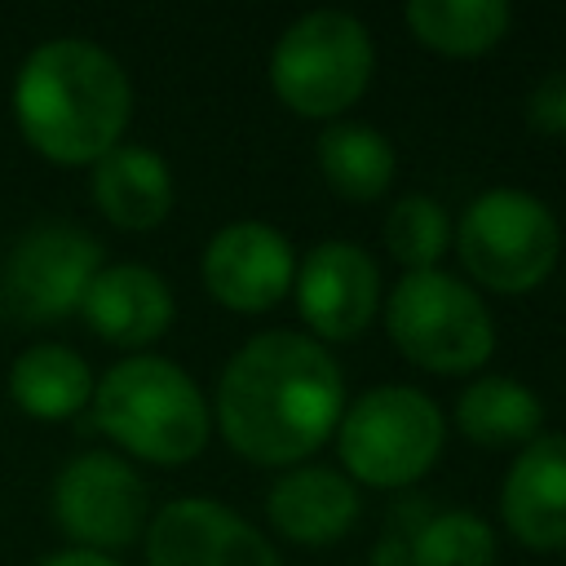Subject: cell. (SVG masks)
Here are the masks:
<instances>
[{"label":"cell","instance_id":"cell-23","mask_svg":"<svg viewBox=\"0 0 566 566\" xmlns=\"http://www.w3.org/2000/svg\"><path fill=\"white\" fill-rule=\"evenodd\" d=\"M526 124L544 137H566V66L544 71L526 93Z\"/></svg>","mask_w":566,"mask_h":566},{"label":"cell","instance_id":"cell-12","mask_svg":"<svg viewBox=\"0 0 566 566\" xmlns=\"http://www.w3.org/2000/svg\"><path fill=\"white\" fill-rule=\"evenodd\" d=\"M296 310L323 340H354L380 310V270L349 239H323L305 252L296 279Z\"/></svg>","mask_w":566,"mask_h":566},{"label":"cell","instance_id":"cell-15","mask_svg":"<svg viewBox=\"0 0 566 566\" xmlns=\"http://www.w3.org/2000/svg\"><path fill=\"white\" fill-rule=\"evenodd\" d=\"M265 513L283 539L336 544L358 517V486L327 464H296L270 486Z\"/></svg>","mask_w":566,"mask_h":566},{"label":"cell","instance_id":"cell-1","mask_svg":"<svg viewBox=\"0 0 566 566\" xmlns=\"http://www.w3.org/2000/svg\"><path fill=\"white\" fill-rule=\"evenodd\" d=\"M345 376L336 358L301 332H256L217 380V429L252 464H296L340 424Z\"/></svg>","mask_w":566,"mask_h":566},{"label":"cell","instance_id":"cell-18","mask_svg":"<svg viewBox=\"0 0 566 566\" xmlns=\"http://www.w3.org/2000/svg\"><path fill=\"white\" fill-rule=\"evenodd\" d=\"M394 142L358 119H336L318 133V172L345 199H380L394 181Z\"/></svg>","mask_w":566,"mask_h":566},{"label":"cell","instance_id":"cell-17","mask_svg":"<svg viewBox=\"0 0 566 566\" xmlns=\"http://www.w3.org/2000/svg\"><path fill=\"white\" fill-rule=\"evenodd\" d=\"M93 367L71 345H31L9 367V398L31 420H71L93 402Z\"/></svg>","mask_w":566,"mask_h":566},{"label":"cell","instance_id":"cell-14","mask_svg":"<svg viewBox=\"0 0 566 566\" xmlns=\"http://www.w3.org/2000/svg\"><path fill=\"white\" fill-rule=\"evenodd\" d=\"M84 323L119 345V349H142L150 340H159L177 314L172 287L159 270L137 265V261H119V265H102L80 301Z\"/></svg>","mask_w":566,"mask_h":566},{"label":"cell","instance_id":"cell-19","mask_svg":"<svg viewBox=\"0 0 566 566\" xmlns=\"http://www.w3.org/2000/svg\"><path fill=\"white\" fill-rule=\"evenodd\" d=\"M402 18L424 49L447 57H478L509 35L513 9L504 0H411Z\"/></svg>","mask_w":566,"mask_h":566},{"label":"cell","instance_id":"cell-13","mask_svg":"<svg viewBox=\"0 0 566 566\" xmlns=\"http://www.w3.org/2000/svg\"><path fill=\"white\" fill-rule=\"evenodd\" d=\"M504 526L526 548H566V433L531 438L504 473Z\"/></svg>","mask_w":566,"mask_h":566},{"label":"cell","instance_id":"cell-4","mask_svg":"<svg viewBox=\"0 0 566 566\" xmlns=\"http://www.w3.org/2000/svg\"><path fill=\"white\" fill-rule=\"evenodd\" d=\"M371 66V35L354 13L310 9L274 40L270 88L287 111L305 119H336L363 97Z\"/></svg>","mask_w":566,"mask_h":566},{"label":"cell","instance_id":"cell-2","mask_svg":"<svg viewBox=\"0 0 566 566\" xmlns=\"http://www.w3.org/2000/svg\"><path fill=\"white\" fill-rule=\"evenodd\" d=\"M133 84L119 57L84 35L35 44L13 75V124L53 164H97L124 142Z\"/></svg>","mask_w":566,"mask_h":566},{"label":"cell","instance_id":"cell-6","mask_svg":"<svg viewBox=\"0 0 566 566\" xmlns=\"http://www.w3.org/2000/svg\"><path fill=\"white\" fill-rule=\"evenodd\" d=\"M385 327L407 363L438 376L473 371L495 349V323L486 301L438 265L407 270L394 283L385 305Z\"/></svg>","mask_w":566,"mask_h":566},{"label":"cell","instance_id":"cell-16","mask_svg":"<svg viewBox=\"0 0 566 566\" xmlns=\"http://www.w3.org/2000/svg\"><path fill=\"white\" fill-rule=\"evenodd\" d=\"M97 212L119 230H155L172 212V172L150 146L119 142L93 164L88 177Z\"/></svg>","mask_w":566,"mask_h":566},{"label":"cell","instance_id":"cell-3","mask_svg":"<svg viewBox=\"0 0 566 566\" xmlns=\"http://www.w3.org/2000/svg\"><path fill=\"white\" fill-rule=\"evenodd\" d=\"M93 424L137 460L186 464L208 447V398L172 358L128 354L93 385Z\"/></svg>","mask_w":566,"mask_h":566},{"label":"cell","instance_id":"cell-21","mask_svg":"<svg viewBox=\"0 0 566 566\" xmlns=\"http://www.w3.org/2000/svg\"><path fill=\"white\" fill-rule=\"evenodd\" d=\"M389 256L407 270H433V261L451 248V217L433 195H402L380 226Z\"/></svg>","mask_w":566,"mask_h":566},{"label":"cell","instance_id":"cell-22","mask_svg":"<svg viewBox=\"0 0 566 566\" xmlns=\"http://www.w3.org/2000/svg\"><path fill=\"white\" fill-rule=\"evenodd\" d=\"M495 562V531L486 517L469 509H442L433 513L416 539L407 566H491Z\"/></svg>","mask_w":566,"mask_h":566},{"label":"cell","instance_id":"cell-10","mask_svg":"<svg viewBox=\"0 0 566 566\" xmlns=\"http://www.w3.org/2000/svg\"><path fill=\"white\" fill-rule=\"evenodd\" d=\"M146 566H283L274 544L234 509L186 495L146 522Z\"/></svg>","mask_w":566,"mask_h":566},{"label":"cell","instance_id":"cell-25","mask_svg":"<svg viewBox=\"0 0 566 566\" xmlns=\"http://www.w3.org/2000/svg\"><path fill=\"white\" fill-rule=\"evenodd\" d=\"M0 314H4V305H0Z\"/></svg>","mask_w":566,"mask_h":566},{"label":"cell","instance_id":"cell-9","mask_svg":"<svg viewBox=\"0 0 566 566\" xmlns=\"http://www.w3.org/2000/svg\"><path fill=\"white\" fill-rule=\"evenodd\" d=\"M102 270V243L75 221L31 226L0 270V305L22 323H57L80 310L93 274Z\"/></svg>","mask_w":566,"mask_h":566},{"label":"cell","instance_id":"cell-8","mask_svg":"<svg viewBox=\"0 0 566 566\" xmlns=\"http://www.w3.org/2000/svg\"><path fill=\"white\" fill-rule=\"evenodd\" d=\"M49 509L71 548L88 553H115L128 548L146 531L150 495L142 473L115 455V451H80L71 455L53 486H49Z\"/></svg>","mask_w":566,"mask_h":566},{"label":"cell","instance_id":"cell-20","mask_svg":"<svg viewBox=\"0 0 566 566\" xmlns=\"http://www.w3.org/2000/svg\"><path fill=\"white\" fill-rule=\"evenodd\" d=\"M455 424L464 438L482 447H504V442H531L539 438L544 424V402L531 385L513 376H482L455 398Z\"/></svg>","mask_w":566,"mask_h":566},{"label":"cell","instance_id":"cell-24","mask_svg":"<svg viewBox=\"0 0 566 566\" xmlns=\"http://www.w3.org/2000/svg\"><path fill=\"white\" fill-rule=\"evenodd\" d=\"M40 566H119V562L106 553H88V548H62V553H49Z\"/></svg>","mask_w":566,"mask_h":566},{"label":"cell","instance_id":"cell-11","mask_svg":"<svg viewBox=\"0 0 566 566\" xmlns=\"http://www.w3.org/2000/svg\"><path fill=\"white\" fill-rule=\"evenodd\" d=\"M199 274L208 296L221 301L226 310L261 314L292 292L296 256L283 230L265 221H230L208 239L199 256Z\"/></svg>","mask_w":566,"mask_h":566},{"label":"cell","instance_id":"cell-7","mask_svg":"<svg viewBox=\"0 0 566 566\" xmlns=\"http://www.w3.org/2000/svg\"><path fill=\"white\" fill-rule=\"evenodd\" d=\"M455 252H460V265L482 287L517 296L539 287L553 274L562 252V230L553 208L539 195L495 186L464 208L455 230Z\"/></svg>","mask_w":566,"mask_h":566},{"label":"cell","instance_id":"cell-5","mask_svg":"<svg viewBox=\"0 0 566 566\" xmlns=\"http://www.w3.org/2000/svg\"><path fill=\"white\" fill-rule=\"evenodd\" d=\"M442 411L416 385H371L363 389L336 424V451L354 482L363 486H411L442 451Z\"/></svg>","mask_w":566,"mask_h":566}]
</instances>
